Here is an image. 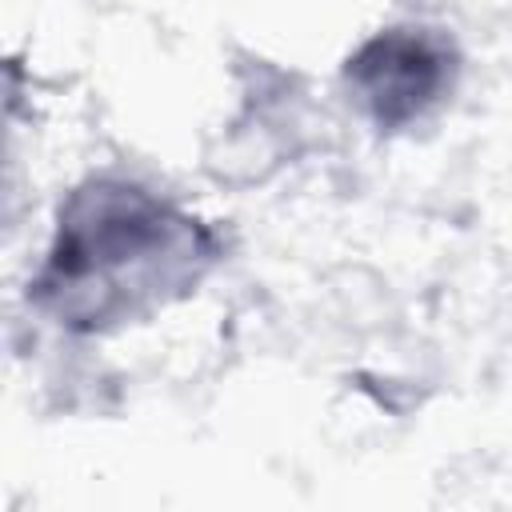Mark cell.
I'll return each instance as SVG.
<instances>
[{
    "label": "cell",
    "instance_id": "obj_1",
    "mask_svg": "<svg viewBox=\"0 0 512 512\" xmlns=\"http://www.w3.org/2000/svg\"><path fill=\"white\" fill-rule=\"evenodd\" d=\"M212 256L192 216L136 184L92 180L64 200L32 300L72 332H100L188 292Z\"/></svg>",
    "mask_w": 512,
    "mask_h": 512
},
{
    "label": "cell",
    "instance_id": "obj_2",
    "mask_svg": "<svg viewBox=\"0 0 512 512\" xmlns=\"http://www.w3.org/2000/svg\"><path fill=\"white\" fill-rule=\"evenodd\" d=\"M452 80L456 48L432 28L376 32L344 64V84L384 132H396L424 116L452 88Z\"/></svg>",
    "mask_w": 512,
    "mask_h": 512
}]
</instances>
